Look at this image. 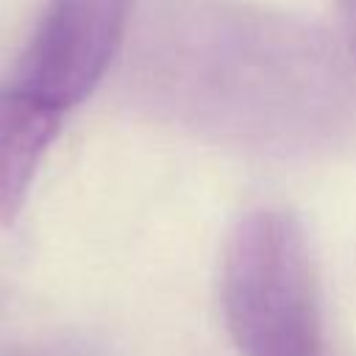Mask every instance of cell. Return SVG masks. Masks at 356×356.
<instances>
[{"label": "cell", "instance_id": "6da1fadb", "mask_svg": "<svg viewBox=\"0 0 356 356\" xmlns=\"http://www.w3.org/2000/svg\"><path fill=\"white\" fill-rule=\"evenodd\" d=\"M128 95L150 117L209 142L306 159L356 122V86L331 39L236 0H159L128 61Z\"/></svg>", "mask_w": 356, "mask_h": 356}, {"label": "cell", "instance_id": "7a4b0ae2", "mask_svg": "<svg viewBox=\"0 0 356 356\" xmlns=\"http://www.w3.org/2000/svg\"><path fill=\"white\" fill-rule=\"evenodd\" d=\"M220 303L239 356H328L309 239L284 209H253L234 225Z\"/></svg>", "mask_w": 356, "mask_h": 356}, {"label": "cell", "instance_id": "3957f363", "mask_svg": "<svg viewBox=\"0 0 356 356\" xmlns=\"http://www.w3.org/2000/svg\"><path fill=\"white\" fill-rule=\"evenodd\" d=\"M131 0H47L14 70V89L67 111L108 72Z\"/></svg>", "mask_w": 356, "mask_h": 356}, {"label": "cell", "instance_id": "277c9868", "mask_svg": "<svg viewBox=\"0 0 356 356\" xmlns=\"http://www.w3.org/2000/svg\"><path fill=\"white\" fill-rule=\"evenodd\" d=\"M61 117L22 89H0V225H11L22 211L39 164L58 136Z\"/></svg>", "mask_w": 356, "mask_h": 356}, {"label": "cell", "instance_id": "5b68a950", "mask_svg": "<svg viewBox=\"0 0 356 356\" xmlns=\"http://www.w3.org/2000/svg\"><path fill=\"white\" fill-rule=\"evenodd\" d=\"M334 6H337V17H339V25H342L348 50L356 58V0H334Z\"/></svg>", "mask_w": 356, "mask_h": 356}, {"label": "cell", "instance_id": "8992f818", "mask_svg": "<svg viewBox=\"0 0 356 356\" xmlns=\"http://www.w3.org/2000/svg\"><path fill=\"white\" fill-rule=\"evenodd\" d=\"M0 356H83L75 350L64 348H42V345H14V348H0Z\"/></svg>", "mask_w": 356, "mask_h": 356}]
</instances>
